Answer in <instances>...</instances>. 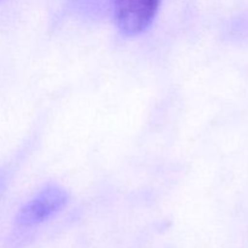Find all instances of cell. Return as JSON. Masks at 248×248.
<instances>
[{"mask_svg":"<svg viewBox=\"0 0 248 248\" xmlns=\"http://www.w3.org/2000/svg\"><path fill=\"white\" fill-rule=\"evenodd\" d=\"M68 202V193L60 186L50 184L41 189L19 211L17 223L31 228L41 224L60 212Z\"/></svg>","mask_w":248,"mask_h":248,"instance_id":"obj_2","label":"cell"},{"mask_svg":"<svg viewBox=\"0 0 248 248\" xmlns=\"http://www.w3.org/2000/svg\"><path fill=\"white\" fill-rule=\"evenodd\" d=\"M161 2L162 0H113L116 28L128 38L145 33L156 18Z\"/></svg>","mask_w":248,"mask_h":248,"instance_id":"obj_1","label":"cell"}]
</instances>
